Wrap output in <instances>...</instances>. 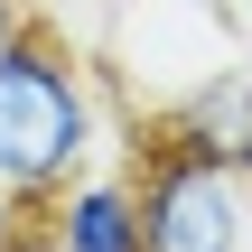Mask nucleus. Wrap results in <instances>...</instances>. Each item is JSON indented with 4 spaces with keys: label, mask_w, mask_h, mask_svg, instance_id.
<instances>
[{
    "label": "nucleus",
    "mask_w": 252,
    "mask_h": 252,
    "mask_svg": "<svg viewBox=\"0 0 252 252\" xmlns=\"http://www.w3.org/2000/svg\"><path fill=\"white\" fill-rule=\"evenodd\" d=\"M9 19H19V0H0V28H9Z\"/></svg>",
    "instance_id": "423d86ee"
},
{
    "label": "nucleus",
    "mask_w": 252,
    "mask_h": 252,
    "mask_svg": "<svg viewBox=\"0 0 252 252\" xmlns=\"http://www.w3.org/2000/svg\"><path fill=\"white\" fill-rule=\"evenodd\" d=\"M168 131L196 140V150H215V159H234V150L252 140V75H243V65H206V75L178 94Z\"/></svg>",
    "instance_id": "20e7f679"
},
{
    "label": "nucleus",
    "mask_w": 252,
    "mask_h": 252,
    "mask_svg": "<svg viewBox=\"0 0 252 252\" xmlns=\"http://www.w3.org/2000/svg\"><path fill=\"white\" fill-rule=\"evenodd\" d=\"M243 196H252V178H243Z\"/></svg>",
    "instance_id": "0eeeda50"
},
{
    "label": "nucleus",
    "mask_w": 252,
    "mask_h": 252,
    "mask_svg": "<svg viewBox=\"0 0 252 252\" xmlns=\"http://www.w3.org/2000/svg\"><path fill=\"white\" fill-rule=\"evenodd\" d=\"M47 252H140L131 178H65L47 215Z\"/></svg>",
    "instance_id": "7ed1b4c3"
},
{
    "label": "nucleus",
    "mask_w": 252,
    "mask_h": 252,
    "mask_svg": "<svg viewBox=\"0 0 252 252\" xmlns=\"http://www.w3.org/2000/svg\"><path fill=\"white\" fill-rule=\"evenodd\" d=\"M94 140H103V103H94L84 56L47 19L19 9L0 28V187L37 206L65 178H84Z\"/></svg>",
    "instance_id": "f257e3e1"
},
{
    "label": "nucleus",
    "mask_w": 252,
    "mask_h": 252,
    "mask_svg": "<svg viewBox=\"0 0 252 252\" xmlns=\"http://www.w3.org/2000/svg\"><path fill=\"white\" fill-rule=\"evenodd\" d=\"M131 215H140V252H252L243 168L178 140V131L150 150V168L131 187Z\"/></svg>",
    "instance_id": "f03ea898"
},
{
    "label": "nucleus",
    "mask_w": 252,
    "mask_h": 252,
    "mask_svg": "<svg viewBox=\"0 0 252 252\" xmlns=\"http://www.w3.org/2000/svg\"><path fill=\"white\" fill-rule=\"evenodd\" d=\"M0 252H47V234L28 224V196H9V187H0Z\"/></svg>",
    "instance_id": "39448f33"
}]
</instances>
